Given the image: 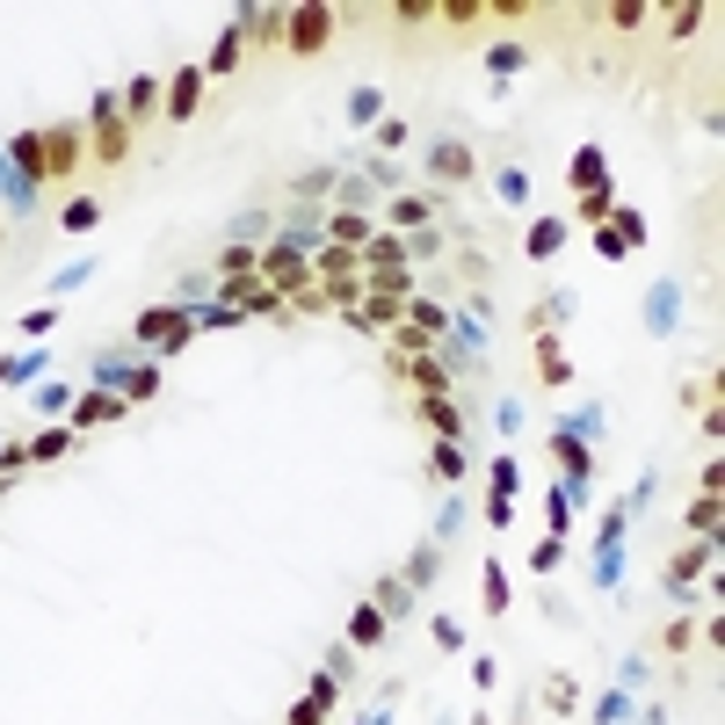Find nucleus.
I'll return each mask as SVG.
<instances>
[{"mask_svg": "<svg viewBox=\"0 0 725 725\" xmlns=\"http://www.w3.org/2000/svg\"><path fill=\"white\" fill-rule=\"evenodd\" d=\"M204 66H174V80L167 87H160V117H167V123H190L196 117V109H204Z\"/></svg>", "mask_w": 725, "mask_h": 725, "instance_id": "obj_6", "label": "nucleus"}, {"mask_svg": "<svg viewBox=\"0 0 725 725\" xmlns=\"http://www.w3.org/2000/svg\"><path fill=\"white\" fill-rule=\"evenodd\" d=\"M690 537H704V544L718 537V494H696L690 501Z\"/></svg>", "mask_w": 725, "mask_h": 725, "instance_id": "obj_34", "label": "nucleus"}, {"mask_svg": "<svg viewBox=\"0 0 725 725\" xmlns=\"http://www.w3.org/2000/svg\"><path fill=\"white\" fill-rule=\"evenodd\" d=\"M552 450H559V465H566V479H587V472H595V457H587L581 429H559V435H552Z\"/></svg>", "mask_w": 725, "mask_h": 725, "instance_id": "obj_23", "label": "nucleus"}, {"mask_svg": "<svg viewBox=\"0 0 725 725\" xmlns=\"http://www.w3.org/2000/svg\"><path fill=\"white\" fill-rule=\"evenodd\" d=\"M501 196H508V204H530V174L508 167V174H501Z\"/></svg>", "mask_w": 725, "mask_h": 725, "instance_id": "obj_49", "label": "nucleus"}, {"mask_svg": "<svg viewBox=\"0 0 725 725\" xmlns=\"http://www.w3.org/2000/svg\"><path fill=\"white\" fill-rule=\"evenodd\" d=\"M283 725H327V704H312V696H305V704H291V718H283Z\"/></svg>", "mask_w": 725, "mask_h": 725, "instance_id": "obj_47", "label": "nucleus"}, {"mask_svg": "<svg viewBox=\"0 0 725 725\" xmlns=\"http://www.w3.org/2000/svg\"><path fill=\"white\" fill-rule=\"evenodd\" d=\"M609 210H617L609 182H603V190H581V218H587V225H609Z\"/></svg>", "mask_w": 725, "mask_h": 725, "instance_id": "obj_38", "label": "nucleus"}, {"mask_svg": "<svg viewBox=\"0 0 725 725\" xmlns=\"http://www.w3.org/2000/svg\"><path fill=\"white\" fill-rule=\"evenodd\" d=\"M429 218H435V196H399L392 204V232L407 240V232H429Z\"/></svg>", "mask_w": 725, "mask_h": 725, "instance_id": "obj_21", "label": "nucleus"}, {"mask_svg": "<svg viewBox=\"0 0 725 725\" xmlns=\"http://www.w3.org/2000/svg\"><path fill=\"white\" fill-rule=\"evenodd\" d=\"M465 465H472L465 443H435V457H429V472H435V479H450V486L465 479Z\"/></svg>", "mask_w": 725, "mask_h": 725, "instance_id": "obj_33", "label": "nucleus"}, {"mask_svg": "<svg viewBox=\"0 0 725 725\" xmlns=\"http://www.w3.org/2000/svg\"><path fill=\"white\" fill-rule=\"evenodd\" d=\"M609 232L624 240V255H631V247H646V218H639V210H609Z\"/></svg>", "mask_w": 725, "mask_h": 725, "instance_id": "obj_37", "label": "nucleus"}, {"mask_svg": "<svg viewBox=\"0 0 725 725\" xmlns=\"http://www.w3.org/2000/svg\"><path fill=\"white\" fill-rule=\"evenodd\" d=\"M44 160H52V182H73L87 160V131L80 123H44Z\"/></svg>", "mask_w": 725, "mask_h": 725, "instance_id": "obj_7", "label": "nucleus"}, {"mask_svg": "<svg viewBox=\"0 0 725 725\" xmlns=\"http://www.w3.org/2000/svg\"><path fill=\"white\" fill-rule=\"evenodd\" d=\"M566 247V218H537L530 225V261H552Z\"/></svg>", "mask_w": 725, "mask_h": 725, "instance_id": "obj_28", "label": "nucleus"}, {"mask_svg": "<svg viewBox=\"0 0 725 725\" xmlns=\"http://www.w3.org/2000/svg\"><path fill=\"white\" fill-rule=\"evenodd\" d=\"M160 87H167V80H153V73H139V80L123 87V102H117V109H123V123H131V131L160 117Z\"/></svg>", "mask_w": 725, "mask_h": 725, "instance_id": "obj_12", "label": "nucleus"}, {"mask_svg": "<svg viewBox=\"0 0 725 725\" xmlns=\"http://www.w3.org/2000/svg\"><path fill=\"white\" fill-rule=\"evenodd\" d=\"M58 327V312L52 305H36V312H22V334H52Z\"/></svg>", "mask_w": 725, "mask_h": 725, "instance_id": "obj_48", "label": "nucleus"}, {"mask_svg": "<svg viewBox=\"0 0 725 725\" xmlns=\"http://www.w3.org/2000/svg\"><path fill=\"white\" fill-rule=\"evenodd\" d=\"M516 66H522V44H494V52H486V73H494V80H508Z\"/></svg>", "mask_w": 725, "mask_h": 725, "instance_id": "obj_40", "label": "nucleus"}, {"mask_svg": "<svg viewBox=\"0 0 725 725\" xmlns=\"http://www.w3.org/2000/svg\"><path fill=\"white\" fill-rule=\"evenodd\" d=\"M486 522L508 530L516 522V457H494V494H486Z\"/></svg>", "mask_w": 725, "mask_h": 725, "instance_id": "obj_10", "label": "nucleus"}, {"mask_svg": "<svg viewBox=\"0 0 725 725\" xmlns=\"http://www.w3.org/2000/svg\"><path fill=\"white\" fill-rule=\"evenodd\" d=\"M8 160H15L30 182H52V160H44V123H36V131H15V139H8Z\"/></svg>", "mask_w": 725, "mask_h": 725, "instance_id": "obj_14", "label": "nucleus"}, {"mask_svg": "<svg viewBox=\"0 0 725 725\" xmlns=\"http://www.w3.org/2000/svg\"><path fill=\"white\" fill-rule=\"evenodd\" d=\"M131 334H139L145 348H160V356H174V348H190L196 320H190L182 305H145V312H139V327H131Z\"/></svg>", "mask_w": 725, "mask_h": 725, "instance_id": "obj_4", "label": "nucleus"}, {"mask_svg": "<svg viewBox=\"0 0 725 725\" xmlns=\"http://www.w3.org/2000/svg\"><path fill=\"white\" fill-rule=\"evenodd\" d=\"M392 378L407 385V392H414V399H450V385H457V378H450V362H443V356H414V362H392Z\"/></svg>", "mask_w": 725, "mask_h": 725, "instance_id": "obj_8", "label": "nucleus"}, {"mask_svg": "<svg viewBox=\"0 0 725 725\" xmlns=\"http://www.w3.org/2000/svg\"><path fill=\"white\" fill-rule=\"evenodd\" d=\"M370 232H378V225L362 218L356 204H348V210H334V218H327V247H348V255H362V240H370Z\"/></svg>", "mask_w": 725, "mask_h": 725, "instance_id": "obj_17", "label": "nucleus"}, {"mask_svg": "<svg viewBox=\"0 0 725 725\" xmlns=\"http://www.w3.org/2000/svg\"><path fill=\"white\" fill-rule=\"evenodd\" d=\"M255 277H261V255H255V247H240V240H232V247L218 255V297H232L240 283H255Z\"/></svg>", "mask_w": 725, "mask_h": 725, "instance_id": "obj_13", "label": "nucleus"}, {"mask_svg": "<svg viewBox=\"0 0 725 725\" xmlns=\"http://www.w3.org/2000/svg\"><path fill=\"white\" fill-rule=\"evenodd\" d=\"M109 385L123 392V407H145V399H160V362H131V370H117Z\"/></svg>", "mask_w": 725, "mask_h": 725, "instance_id": "obj_16", "label": "nucleus"}, {"mask_svg": "<svg viewBox=\"0 0 725 725\" xmlns=\"http://www.w3.org/2000/svg\"><path fill=\"white\" fill-rule=\"evenodd\" d=\"M261 283H269V291L283 297V305H297V297L312 291V255L305 247H291V240H277V247H261Z\"/></svg>", "mask_w": 725, "mask_h": 725, "instance_id": "obj_3", "label": "nucleus"}, {"mask_svg": "<svg viewBox=\"0 0 725 725\" xmlns=\"http://www.w3.org/2000/svg\"><path fill=\"white\" fill-rule=\"evenodd\" d=\"M559 559H566V537H544V544H537V552H530V566H537V573H552Z\"/></svg>", "mask_w": 725, "mask_h": 725, "instance_id": "obj_43", "label": "nucleus"}, {"mask_svg": "<svg viewBox=\"0 0 725 725\" xmlns=\"http://www.w3.org/2000/svg\"><path fill=\"white\" fill-rule=\"evenodd\" d=\"M131 153H139V131L123 123V109H117V95H95V123H87V160L95 167H131Z\"/></svg>", "mask_w": 725, "mask_h": 725, "instance_id": "obj_1", "label": "nucleus"}, {"mask_svg": "<svg viewBox=\"0 0 725 725\" xmlns=\"http://www.w3.org/2000/svg\"><path fill=\"white\" fill-rule=\"evenodd\" d=\"M479 595H486V617H508V573L501 566L479 573Z\"/></svg>", "mask_w": 725, "mask_h": 725, "instance_id": "obj_35", "label": "nucleus"}, {"mask_svg": "<svg viewBox=\"0 0 725 725\" xmlns=\"http://www.w3.org/2000/svg\"><path fill=\"white\" fill-rule=\"evenodd\" d=\"M696 573H711V544H704V537H696L690 552H674V559H668V587H690Z\"/></svg>", "mask_w": 725, "mask_h": 725, "instance_id": "obj_24", "label": "nucleus"}, {"mask_svg": "<svg viewBox=\"0 0 725 725\" xmlns=\"http://www.w3.org/2000/svg\"><path fill=\"white\" fill-rule=\"evenodd\" d=\"M421 429H435V443H457L465 435V414H457V399H414Z\"/></svg>", "mask_w": 725, "mask_h": 725, "instance_id": "obj_15", "label": "nucleus"}, {"mask_svg": "<svg viewBox=\"0 0 725 725\" xmlns=\"http://www.w3.org/2000/svg\"><path fill=\"white\" fill-rule=\"evenodd\" d=\"M414 356H435V342L421 327H407V320H399L392 334H385V362H414Z\"/></svg>", "mask_w": 725, "mask_h": 725, "instance_id": "obj_20", "label": "nucleus"}, {"mask_svg": "<svg viewBox=\"0 0 725 725\" xmlns=\"http://www.w3.org/2000/svg\"><path fill=\"white\" fill-rule=\"evenodd\" d=\"M240 36L247 44H283V8H240Z\"/></svg>", "mask_w": 725, "mask_h": 725, "instance_id": "obj_18", "label": "nucleus"}, {"mask_svg": "<svg viewBox=\"0 0 725 725\" xmlns=\"http://www.w3.org/2000/svg\"><path fill=\"white\" fill-rule=\"evenodd\" d=\"M407 327H421L429 342H443V334H450V312L435 305V297H407Z\"/></svg>", "mask_w": 725, "mask_h": 725, "instance_id": "obj_27", "label": "nucleus"}, {"mask_svg": "<svg viewBox=\"0 0 725 725\" xmlns=\"http://www.w3.org/2000/svg\"><path fill=\"white\" fill-rule=\"evenodd\" d=\"M399 603H414V587H399V581H385L378 587V617H407Z\"/></svg>", "mask_w": 725, "mask_h": 725, "instance_id": "obj_42", "label": "nucleus"}, {"mask_svg": "<svg viewBox=\"0 0 725 725\" xmlns=\"http://www.w3.org/2000/svg\"><path fill=\"white\" fill-rule=\"evenodd\" d=\"M190 320H196V327H240V312H232V305H204V312H190Z\"/></svg>", "mask_w": 725, "mask_h": 725, "instance_id": "obj_45", "label": "nucleus"}, {"mask_svg": "<svg viewBox=\"0 0 725 725\" xmlns=\"http://www.w3.org/2000/svg\"><path fill=\"white\" fill-rule=\"evenodd\" d=\"M348 646H356V653H378V646H385V617H378V603L348 609Z\"/></svg>", "mask_w": 725, "mask_h": 725, "instance_id": "obj_19", "label": "nucleus"}, {"mask_svg": "<svg viewBox=\"0 0 725 725\" xmlns=\"http://www.w3.org/2000/svg\"><path fill=\"white\" fill-rule=\"evenodd\" d=\"M399 145H407V123H399V117H378V153H399Z\"/></svg>", "mask_w": 725, "mask_h": 725, "instance_id": "obj_44", "label": "nucleus"}, {"mask_svg": "<svg viewBox=\"0 0 725 725\" xmlns=\"http://www.w3.org/2000/svg\"><path fill=\"white\" fill-rule=\"evenodd\" d=\"M479 8H486V22H530L537 15L530 0H479Z\"/></svg>", "mask_w": 725, "mask_h": 725, "instance_id": "obj_39", "label": "nucleus"}, {"mask_svg": "<svg viewBox=\"0 0 725 725\" xmlns=\"http://www.w3.org/2000/svg\"><path fill=\"white\" fill-rule=\"evenodd\" d=\"M58 225H66V232H95V225H102V196H73V204L58 210Z\"/></svg>", "mask_w": 725, "mask_h": 725, "instance_id": "obj_30", "label": "nucleus"}, {"mask_svg": "<svg viewBox=\"0 0 725 725\" xmlns=\"http://www.w3.org/2000/svg\"><path fill=\"white\" fill-rule=\"evenodd\" d=\"M603 22H609V30H646V22H653V8H646V0H609Z\"/></svg>", "mask_w": 725, "mask_h": 725, "instance_id": "obj_32", "label": "nucleus"}, {"mask_svg": "<svg viewBox=\"0 0 725 725\" xmlns=\"http://www.w3.org/2000/svg\"><path fill=\"white\" fill-rule=\"evenodd\" d=\"M544 704H552V711H573V704H581V690H573V682H552V690H544Z\"/></svg>", "mask_w": 725, "mask_h": 725, "instance_id": "obj_50", "label": "nucleus"}, {"mask_svg": "<svg viewBox=\"0 0 725 725\" xmlns=\"http://www.w3.org/2000/svg\"><path fill=\"white\" fill-rule=\"evenodd\" d=\"M22 465H30V443H0V479H15Z\"/></svg>", "mask_w": 725, "mask_h": 725, "instance_id": "obj_46", "label": "nucleus"}, {"mask_svg": "<svg viewBox=\"0 0 725 725\" xmlns=\"http://www.w3.org/2000/svg\"><path fill=\"white\" fill-rule=\"evenodd\" d=\"M73 450H80L73 429H44V435H30V465H58V457H73Z\"/></svg>", "mask_w": 725, "mask_h": 725, "instance_id": "obj_22", "label": "nucleus"}, {"mask_svg": "<svg viewBox=\"0 0 725 725\" xmlns=\"http://www.w3.org/2000/svg\"><path fill=\"white\" fill-rule=\"evenodd\" d=\"M0 240H8V225H0Z\"/></svg>", "mask_w": 725, "mask_h": 725, "instance_id": "obj_51", "label": "nucleus"}, {"mask_svg": "<svg viewBox=\"0 0 725 725\" xmlns=\"http://www.w3.org/2000/svg\"><path fill=\"white\" fill-rule=\"evenodd\" d=\"M435 22H450V30H472V22H486V8H479V0H443V8H435Z\"/></svg>", "mask_w": 725, "mask_h": 725, "instance_id": "obj_36", "label": "nucleus"}, {"mask_svg": "<svg viewBox=\"0 0 725 725\" xmlns=\"http://www.w3.org/2000/svg\"><path fill=\"white\" fill-rule=\"evenodd\" d=\"M660 22H668V36H674V44H682V36H696V30H704V22H711V8H704V0H674V8H668V15H660Z\"/></svg>", "mask_w": 725, "mask_h": 725, "instance_id": "obj_25", "label": "nucleus"}, {"mask_svg": "<svg viewBox=\"0 0 725 725\" xmlns=\"http://www.w3.org/2000/svg\"><path fill=\"white\" fill-rule=\"evenodd\" d=\"M429 174L443 182V190H457V182H472V174H479V153H472V145H457V139H443V145H429Z\"/></svg>", "mask_w": 725, "mask_h": 725, "instance_id": "obj_9", "label": "nucleus"}, {"mask_svg": "<svg viewBox=\"0 0 725 725\" xmlns=\"http://www.w3.org/2000/svg\"><path fill=\"white\" fill-rule=\"evenodd\" d=\"M240 58H247V36H240V22H225L218 44H210V58H204V80H232Z\"/></svg>", "mask_w": 725, "mask_h": 725, "instance_id": "obj_11", "label": "nucleus"}, {"mask_svg": "<svg viewBox=\"0 0 725 725\" xmlns=\"http://www.w3.org/2000/svg\"><path fill=\"white\" fill-rule=\"evenodd\" d=\"M399 261H407V240H399V232H370V240H362V269H399Z\"/></svg>", "mask_w": 725, "mask_h": 725, "instance_id": "obj_26", "label": "nucleus"}, {"mask_svg": "<svg viewBox=\"0 0 725 725\" xmlns=\"http://www.w3.org/2000/svg\"><path fill=\"white\" fill-rule=\"evenodd\" d=\"M334 22H342V15H334L327 0H297V8H283V52H291V58H320L334 44Z\"/></svg>", "mask_w": 725, "mask_h": 725, "instance_id": "obj_2", "label": "nucleus"}, {"mask_svg": "<svg viewBox=\"0 0 725 725\" xmlns=\"http://www.w3.org/2000/svg\"><path fill=\"white\" fill-rule=\"evenodd\" d=\"M537 370H544V385H573V362H566V348H559L552 334L537 342Z\"/></svg>", "mask_w": 725, "mask_h": 725, "instance_id": "obj_31", "label": "nucleus"}, {"mask_svg": "<svg viewBox=\"0 0 725 725\" xmlns=\"http://www.w3.org/2000/svg\"><path fill=\"white\" fill-rule=\"evenodd\" d=\"M123 414H131V407H123L117 385H87V392L73 399V421H66V429L87 435V429H109V421H123Z\"/></svg>", "mask_w": 725, "mask_h": 725, "instance_id": "obj_5", "label": "nucleus"}, {"mask_svg": "<svg viewBox=\"0 0 725 725\" xmlns=\"http://www.w3.org/2000/svg\"><path fill=\"white\" fill-rule=\"evenodd\" d=\"M392 22H399V30H414V22H435V0H399Z\"/></svg>", "mask_w": 725, "mask_h": 725, "instance_id": "obj_41", "label": "nucleus"}, {"mask_svg": "<svg viewBox=\"0 0 725 725\" xmlns=\"http://www.w3.org/2000/svg\"><path fill=\"white\" fill-rule=\"evenodd\" d=\"M566 182H573V196H581V190H603V153H595V145H581V153H573V167H566Z\"/></svg>", "mask_w": 725, "mask_h": 725, "instance_id": "obj_29", "label": "nucleus"}]
</instances>
